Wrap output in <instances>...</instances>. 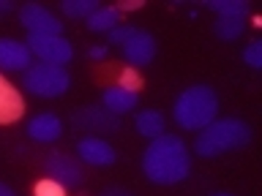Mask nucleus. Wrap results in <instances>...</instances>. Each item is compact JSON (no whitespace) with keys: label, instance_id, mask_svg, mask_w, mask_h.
I'll return each instance as SVG.
<instances>
[{"label":"nucleus","instance_id":"7ed1b4c3","mask_svg":"<svg viewBox=\"0 0 262 196\" xmlns=\"http://www.w3.org/2000/svg\"><path fill=\"white\" fill-rule=\"evenodd\" d=\"M172 117L183 131H202L219 117V93L210 85H188L175 98Z\"/></svg>","mask_w":262,"mask_h":196},{"label":"nucleus","instance_id":"423d86ee","mask_svg":"<svg viewBox=\"0 0 262 196\" xmlns=\"http://www.w3.org/2000/svg\"><path fill=\"white\" fill-rule=\"evenodd\" d=\"M71 126L88 134H115L120 128V117L112 112H106L101 104H90V106H79L71 114Z\"/></svg>","mask_w":262,"mask_h":196},{"label":"nucleus","instance_id":"6ab92c4d","mask_svg":"<svg viewBox=\"0 0 262 196\" xmlns=\"http://www.w3.org/2000/svg\"><path fill=\"white\" fill-rule=\"evenodd\" d=\"M243 28H246L243 19H224V16H219L216 24H213V33H216L221 41H235V38L243 36Z\"/></svg>","mask_w":262,"mask_h":196},{"label":"nucleus","instance_id":"aec40b11","mask_svg":"<svg viewBox=\"0 0 262 196\" xmlns=\"http://www.w3.org/2000/svg\"><path fill=\"white\" fill-rule=\"evenodd\" d=\"M33 196H66V185L44 177V180H38V183H36V188H33Z\"/></svg>","mask_w":262,"mask_h":196},{"label":"nucleus","instance_id":"bb28decb","mask_svg":"<svg viewBox=\"0 0 262 196\" xmlns=\"http://www.w3.org/2000/svg\"><path fill=\"white\" fill-rule=\"evenodd\" d=\"M11 8H14V3H11V0H0V14H8Z\"/></svg>","mask_w":262,"mask_h":196},{"label":"nucleus","instance_id":"a211bd4d","mask_svg":"<svg viewBox=\"0 0 262 196\" xmlns=\"http://www.w3.org/2000/svg\"><path fill=\"white\" fill-rule=\"evenodd\" d=\"M60 8H63L66 16H71V19H88V16L98 8V0H63Z\"/></svg>","mask_w":262,"mask_h":196},{"label":"nucleus","instance_id":"c85d7f7f","mask_svg":"<svg viewBox=\"0 0 262 196\" xmlns=\"http://www.w3.org/2000/svg\"><path fill=\"white\" fill-rule=\"evenodd\" d=\"M216 196H229V193H216Z\"/></svg>","mask_w":262,"mask_h":196},{"label":"nucleus","instance_id":"f8f14e48","mask_svg":"<svg viewBox=\"0 0 262 196\" xmlns=\"http://www.w3.org/2000/svg\"><path fill=\"white\" fill-rule=\"evenodd\" d=\"M33 65V55L25 41L0 38V68L3 71H28Z\"/></svg>","mask_w":262,"mask_h":196},{"label":"nucleus","instance_id":"6e6552de","mask_svg":"<svg viewBox=\"0 0 262 196\" xmlns=\"http://www.w3.org/2000/svg\"><path fill=\"white\" fill-rule=\"evenodd\" d=\"M120 52H123V57H126V63L131 65V68L139 71V68H145V65L153 63L159 46H156V38L147 30L134 28V33H131V36L120 44Z\"/></svg>","mask_w":262,"mask_h":196},{"label":"nucleus","instance_id":"9b49d317","mask_svg":"<svg viewBox=\"0 0 262 196\" xmlns=\"http://www.w3.org/2000/svg\"><path fill=\"white\" fill-rule=\"evenodd\" d=\"M28 136L38 144H52L63 136V120L52 112H38L28 120Z\"/></svg>","mask_w":262,"mask_h":196},{"label":"nucleus","instance_id":"cd10ccee","mask_svg":"<svg viewBox=\"0 0 262 196\" xmlns=\"http://www.w3.org/2000/svg\"><path fill=\"white\" fill-rule=\"evenodd\" d=\"M0 196H16L14 191H11V188H8L6 183H0Z\"/></svg>","mask_w":262,"mask_h":196},{"label":"nucleus","instance_id":"2eb2a0df","mask_svg":"<svg viewBox=\"0 0 262 196\" xmlns=\"http://www.w3.org/2000/svg\"><path fill=\"white\" fill-rule=\"evenodd\" d=\"M120 19H123V14L118 11V6H98L85 22H88V30H93V33H110L120 24Z\"/></svg>","mask_w":262,"mask_h":196},{"label":"nucleus","instance_id":"20e7f679","mask_svg":"<svg viewBox=\"0 0 262 196\" xmlns=\"http://www.w3.org/2000/svg\"><path fill=\"white\" fill-rule=\"evenodd\" d=\"M22 87L36 98H60L69 93L71 77L63 65H49V63H33L22 74Z\"/></svg>","mask_w":262,"mask_h":196},{"label":"nucleus","instance_id":"1a4fd4ad","mask_svg":"<svg viewBox=\"0 0 262 196\" xmlns=\"http://www.w3.org/2000/svg\"><path fill=\"white\" fill-rule=\"evenodd\" d=\"M44 172L49 180L60 183L66 188H74L82 183L85 172H82V163L74 158V155H66V153H49L47 161H44Z\"/></svg>","mask_w":262,"mask_h":196},{"label":"nucleus","instance_id":"f3484780","mask_svg":"<svg viewBox=\"0 0 262 196\" xmlns=\"http://www.w3.org/2000/svg\"><path fill=\"white\" fill-rule=\"evenodd\" d=\"M205 6L224 19H246L251 14L249 0H205Z\"/></svg>","mask_w":262,"mask_h":196},{"label":"nucleus","instance_id":"5701e85b","mask_svg":"<svg viewBox=\"0 0 262 196\" xmlns=\"http://www.w3.org/2000/svg\"><path fill=\"white\" fill-rule=\"evenodd\" d=\"M131 33H134V24H118L115 30H110V41H112L115 46H120L123 41L131 36Z\"/></svg>","mask_w":262,"mask_h":196},{"label":"nucleus","instance_id":"9d476101","mask_svg":"<svg viewBox=\"0 0 262 196\" xmlns=\"http://www.w3.org/2000/svg\"><path fill=\"white\" fill-rule=\"evenodd\" d=\"M77 155L79 161H85L88 166H112L118 161L115 147L101 136H85L77 142Z\"/></svg>","mask_w":262,"mask_h":196},{"label":"nucleus","instance_id":"393cba45","mask_svg":"<svg viewBox=\"0 0 262 196\" xmlns=\"http://www.w3.org/2000/svg\"><path fill=\"white\" fill-rule=\"evenodd\" d=\"M137 8H142V0H123V3L118 6V11H137Z\"/></svg>","mask_w":262,"mask_h":196},{"label":"nucleus","instance_id":"ddd939ff","mask_svg":"<svg viewBox=\"0 0 262 196\" xmlns=\"http://www.w3.org/2000/svg\"><path fill=\"white\" fill-rule=\"evenodd\" d=\"M25 112V98L19 93V87L11 85L6 77H0V126L16 122Z\"/></svg>","mask_w":262,"mask_h":196},{"label":"nucleus","instance_id":"4be33fe9","mask_svg":"<svg viewBox=\"0 0 262 196\" xmlns=\"http://www.w3.org/2000/svg\"><path fill=\"white\" fill-rule=\"evenodd\" d=\"M118 85L120 87H126V90H134V93H139V87H142V77H139V71L137 68H123L120 71V79H118Z\"/></svg>","mask_w":262,"mask_h":196},{"label":"nucleus","instance_id":"412c9836","mask_svg":"<svg viewBox=\"0 0 262 196\" xmlns=\"http://www.w3.org/2000/svg\"><path fill=\"white\" fill-rule=\"evenodd\" d=\"M243 60L249 63V68H254V71L262 68V41H251V44L243 49Z\"/></svg>","mask_w":262,"mask_h":196},{"label":"nucleus","instance_id":"0eeeda50","mask_svg":"<svg viewBox=\"0 0 262 196\" xmlns=\"http://www.w3.org/2000/svg\"><path fill=\"white\" fill-rule=\"evenodd\" d=\"M19 22L28 30V36H60L63 33L60 19L41 3H25L19 11Z\"/></svg>","mask_w":262,"mask_h":196},{"label":"nucleus","instance_id":"f257e3e1","mask_svg":"<svg viewBox=\"0 0 262 196\" xmlns=\"http://www.w3.org/2000/svg\"><path fill=\"white\" fill-rule=\"evenodd\" d=\"M142 172L156 185H178L191 172V155L180 136L161 134L150 139L142 153Z\"/></svg>","mask_w":262,"mask_h":196},{"label":"nucleus","instance_id":"b1692460","mask_svg":"<svg viewBox=\"0 0 262 196\" xmlns=\"http://www.w3.org/2000/svg\"><path fill=\"white\" fill-rule=\"evenodd\" d=\"M106 55H110V46H101V44H96V46L88 49V57H90V60H104Z\"/></svg>","mask_w":262,"mask_h":196},{"label":"nucleus","instance_id":"f03ea898","mask_svg":"<svg viewBox=\"0 0 262 196\" xmlns=\"http://www.w3.org/2000/svg\"><path fill=\"white\" fill-rule=\"evenodd\" d=\"M251 126L243 122L241 117H216L210 126L200 131L194 142V150L200 158H216V155L243 150L251 142Z\"/></svg>","mask_w":262,"mask_h":196},{"label":"nucleus","instance_id":"39448f33","mask_svg":"<svg viewBox=\"0 0 262 196\" xmlns=\"http://www.w3.org/2000/svg\"><path fill=\"white\" fill-rule=\"evenodd\" d=\"M25 44H28L33 57H38V63L63 65L66 68V63H71L74 57V46L63 36H28Z\"/></svg>","mask_w":262,"mask_h":196},{"label":"nucleus","instance_id":"4468645a","mask_svg":"<svg viewBox=\"0 0 262 196\" xmlns=\"http://www.w3.org/2000/svg\"><path fill=\"white\" fill-rule=\"evenodd\" d=\"M139 101V93H134V90H126V87H120V85H110L101 93V106L106 112H112V114H126L131 112L137 106Z\"/></svg>","mask_w":262,"mask_h":196},{"label":"nucleus","instance_id":"dca6fc26","mask_svg":"<svg viewBox=\"0 0 262 196\" xmlns=\"http://www.w3.org/2000/svg\"><path fill=\"white\" fill-rule=\"evenodd\" d=\"M134 128H137V134H139V136L156 139V136H161V134H164V128H167V117H164L159 109H145V112H139V114H137Z\"/></svg>","mask_w":262,"mask_h":196},{"label":"nucleus","instance_id":"a878e982","mask_svg":"<svg viewBox=\"0 0 262 196\" xmlns=\"http://www.w3.org/2000/svg\"><path fill=\"white\" fill-rule=\"evenodd\" d=\"M101 196H134L131 191H126V188H106V191Z\"/></svg>","mask_w":262,"mask_h":196}]
</instances>
